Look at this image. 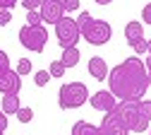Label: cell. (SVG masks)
I'll return each instance as SVG.
<instances>
[{
	"label": "cell",
	"mask_w": 151,
	"mask_h": 135,
	"mask_svg": "<svg viewBox=\"0 0 151 135\" xmlns=\"http://www.w3.org/2000/svg\"><path fill=\"white\" fill-rule=\"evenodd\" d=\"M77 24L82 29V36L91 46H103V44L110 41V36H113V29H110V24L106 22V19H93L89 12H79Z\"/></svg>",
	"instance_id": "obj_2"
},
{
	"label": "cell",
	"mask_w": 151,
	"mask_h": 135,
	"mask_svg": "<svg viewBox=\"0 0 151 135\" xmlns=\"http://www.w3.org/2000/svg\"><path fill=\"white\" fill-rule=\"evenodd\" d=\"M19 44L27 48V51H34V53H41L48 44V29L41 24V27H22L19 29Z\"/></svg>",
	"instance_id": "obj_5"
},
{
	"label": "cell",
	"mask_w": 151,
	"mask_h": 135,
	"mask_svg": "<svg viewBox=\"0 0 151 135\" xmlns=\"http://www.w3.org/2000/svg\"><path fill=\"white\" fill-rule=\"evenodd\" d=\"M149 135H151V128H149Z\"/></svg>",
	"instance_id": "obj_34"
},
{
	"label": "cell",
	"mask_w": 151,
	"mask_h": 135,
	"mask_svg": "<svg viewBox=\"0 0 151 135\" xmlns=\"http://www.w3.org/2000/svg\"><path fill=\"white\" fill-rule=\"evenodd\" d=\"M151 126V101L142 99L139 101V133H149Z\"/></svg>",
	"instance_id": "obj_13"
},
{
	"label": "cell",
	"mask_w": 151,
	"mask_h": 135,
	"mask_svg": "<svg viewBox=\"0 0 151 135\" xmlns=\"http://www.w3.org/2000/svg\"><path fill=\"white\" fill-rule=\"evenodd\" d=\"M41 17H43V22L46 24H58L60 19L65 17L67 7H65V0H43V5H41Z\"/></svg>",
	"instance_id": "obj_7"
},
{
	"label": "cell",
	"mask_w": 151,
	"mask_h": 135,
	"mask_svg": "<svg viewBox=\"0 0 151 135\" xmlns=\"http://www.w3.org/2000/svg\"><path fill=\"white\" fill-rule=\"evenodd\" d=\"M65 70H67V68L63 65V61H53L48 72H50V77H63V75H65Z\"/></svg>",
	"instance_id": "obj_19"
},
{
	"label": "cell",
	"mask_w": 151,
	"mask_h": 135,
	"mask_svg": "<svg viewBox=\"0 0 151 135\" xmlns=\"http://www.w3.org/2000/svg\"><path fill=\"white\" fill-rule=\"evenodd\" d=\"M89 75L93 77V80H108V75H110V70H108V63L103 61L101 55H93L91 61H89Z\"/></svg>",
	"instance_id": "obj_11"
},
{
	"label": "cell",
	"mask_w": 151,
	"mask_h": 135,
	"mask_svg": "<svg viewBox=\"0 0 151 135\" xmlns=\"http://www.w3.org/2000/svg\"><path fill=\"white\" fill-rule=\"evenodd\" d=\"M108 87L118 101H142L149 89V70L139 58H127L108 75Z\"/></svg>",
	"instance_id": "obj_1"
},
{
	"label": "cell",
	"mask_w": 151,
	"mask_h": 135,
	"mask_svg": "<svg viewBox=\"0 0 151 135\" xmlns=\"http://www.w3.org/2000/svg\"><path fill=\"white\" fill-rule=\"evenodd\" d=\"M3 133H5V130H0V135H3Z\"/></svg>",
	"instance_id": "obj_33"
},
{
	"label": "cell",
	"mask_w": 151,
	"mask_h": 135,
	"mask_svg": "<svg viewBox=\"0 0 151 135\" xmlns=\"http://www.w3.org/2000/svg\"><path fill=\"white\" fill-rule=\"evenodd\" d=\"M22 5H24V10H27V12H31V10H41L43 0H22Z\"/></svg>",
	"instance_id": "obj_22"
},
{
	"label": "cell",
	"mask_w": 151,
	"mask_h": 135,
	"mask_svg": "<svg viewBox=\"0 0 151 135\" xmlns=\"http://www.w3.org/2000/svg\"><path fill=\"white\" fill-rule=\"evenodd\" d=\"M144 65H146V70H149V75H151V51H149V58L144 61Z\"/></svg>",
	"instance_id": "obj_30"
},
{
	"label": "cell",
	"mask_w": 151,
	"mask_h": 135,
	"mask_svg": "<svg viewBox=\"0 0 151 135\" xmlns=\"http://www.w3.org/2000/svg\"><path fill=\"white\" fill-rule=\"evenodd\" d=\"M72 135H101V130H99V126H91L86 121H77L72 128Z\"/></svg>",
	"instance_id": "obj_15"
},
{
	"label": "cell",
	"mask_w": 151,
	"mask_h": 135,
	"mask_svg": "<svg viewBox=\"0 0 151 135\" xmlns=\"http://www.w3.org/2000/svg\"><path fill=\"white\" fill-rule=\"evenodd\" d=\"M86 99H91V96L84 82H67L60 87V94H58L60 109H79Z\"/></svg>",
	"instance_id": "obj_3"
},
{
	"label": "cell",
	"mask_w": 151,
	"mask_h": 135,
	"mask_svg": "<svg viewBox=\"0 0 151 135\" xmlns=\"http://www.w3.org/2000/svg\"><path fill=\"white\" fill-rule=\"evenodd\" d=\"M7 70H10V58H7L5 51H0V75L7 72Z\"/></svg>",
	"instance_id": "obj_23"
},
{
	"label": "cell",
	"mask_w": 151,
	"mask_h": 135,
	"mask_svg": "<svg viewBox=\"0 0 151 135\" xmlns=\"http://www.w3.org/2000/svg\"><path fill=\"white\" fill-rule=\"evenodd\" d=\"M125 41H127L129 46L144 41V24H142V22H127V24H125Z\"/></svg>",
	"instance_id": "obj_12"
},
{
	"label": "cell",
	"mask_w": 151,
	"mask_h": 135,
	"mask_svg": "<svg viewBox=\"0 0 151 135\" xmlns=\"http://www.w3.org/2000/svg\"><path fill=\"white\" fill-rule=\"evenodd\" d=\"M0 109H3L7 116H10V113L17 116V111L22 109V104H19V94H3V104H0Z\"/></svg>",
	"instance_id": "obj_14"
},
{
	"label": "cell",
	"mask_w": 151,
	"mask_h": 135,
	"mask_svg": "<svg viewBox=\"0 0 151 135\" xmlns=\"http://www.w3.org/2000/svg\"><path fill=\"white\" fill-rule=\"evenodd\" d=\"M60 61H63L65 68H74V65L79 63V48H77V46H72V48H63V58H60Z\"/></svg>",
	"instance_id": "obj_16"
},
{
	"label": "cell",
	"mask_w": 151,
	"mask_h": 135,
	"mask_svg": "<svg viewBox=\"0 0 151 135\" xmlns=\"http://www.w3.org/2000/svg\"><path fill=\"white\" fill-rule=\"evenodd\" d=\"M55 36H58V44H60L63 48L77 46L79 39H82V29H79V24H77V19L65 15L60 22L55 24Z\"/></svg>",
	"instance_id": "obj_4"
},
{
	"label": "cell",
	"mask_w": 151,
	"mask_h": 135,
	"mask_svg": "<svg viewBox=\"0 0 151 135\" xmlns=\"http://www.w3.org/2000/svg\"><path fill=\"white\" fill-rule=\"evenodd\" d=\"M48 80H50V72H48V70H36V75H34L36 87H46V85H48Z\"/></svg>",
	"instance_id": "obj_18"
},
{
	"label": "cell",
	"mask_w": 151,
	"mask_h": 135,
	"mask_svg": "<svg viewBox=\"0 0 151 135\" xmlns=\"http://www.w3.org/2000/svg\"><path fill=\"white\" fill-rule=\"evenodd\" d=\"M65 7H67V12L79 10V0H65Z\"/></svg>",
	"instance_id": "obj_27"
},
{
	"label": "cell",
	"mask_w": 151,
	"mask_h": 135,
	"mask_svg": "<svg viewBox=\"0 0 151 135\" xmlns=\"http://www.w3.org/2000/svg\"><path fill=\"white\" fill-rule=\"evenodd\" d=\"M89 101H91V106H93V109H99V111H103V113L115 111V106H118V99H115V94H113L110 89L93 92V96H91Z\"/></svg>",
	"instance_id": "obj_9"
},
{
	"label": "cell",
	"mask_w": 151,
	"mask_h": 135,
	"mask_svg": "<svg viewBox=\"0 0 151 135\" xmlns=\"http://www.w3.org/2000/svg\"><path fill=\"white\" fill-rule=\"evenodd\" d=\"M132 48H134V53H137V55H142V53H149V41H146V39H144V41H139V44H134V46H132Z\"/></svg>",
	"instance_id": "obj_24"
},
{
	"label": "cell",
	"mask_w": 151,
	"mask_h": 135,
	"mask_svg": "<svg viewBox=\"0 0 151 135\" xmlns=\"http://www.w3.org/2000/svg\"><path fill=\"white\" fill-rule=\"evenodd\" d=\"M17 72L19 75H29L31 72V61L29 58H19V61H17Z\"/></svg>",
	"instance_id": "obj_21"
},
{
	"label": "cell",
	"mask_w": 151,
	"mask_h": 135,
	"mask_svg": "<svg viewBox=\"0 0 151 135\" xmlns=\"http://www.w3.org/2000/svg\"><path fill=\"white\" fill-rule=\"evenodd\" d=\"M99 130H101V135H129V128L125 126V121L120 118L115 111H110V113L103 116Z\"/></svg>",
	"instance_id": "obj_8"
},
{
	"label": "cell",
	"mask_w": 151,
	"mask_h": 135,
	"mask_svg": "<svg viewBox=\"0 0 151 135\" xmlns=\"http://www.w3.org/2000/svg\"><path fill=\"white\" fill-rule=\"evenodd\" d=\"M142 19H144V24H151V3L144 5V10H142Z\"/></svg>",
	"instance_id": "obj_26"
},
{
	"label": "cell",
	"mask_w": 151,
	"mask_h": 135,
	"mask_svg": "<svg viewBox=\"0 0 151 135\" xmlns=\"http://www.w3.org/2000/svg\"><path fill=\"white\" fill-rule=\"evenodd\" d=\"M93 3H96V5H110L113 0H93Z\"/></svg>",
	"instance_id": "obj_31"
},
{
	"label": "cell",
	"mask_w": 151,
	"mask_h": 135,
	"mask_svg": "<svg viewBox=\"0 0 151 135\" xmlns=\"http://www.w3.org/2000/svg\"><path fill=\"white\" fill-rule=\"evenodd\" d=\"M19 89H22V75L17 70L10 68L7 72L0 75V92L3 94H19Z\"/></svg>",
	"instance_id": "obj_10"
},
{
	"label": "cell",
	"mask_w": 151,
	"mask_h": 135,
	"mask_svg": "<svg viewBox=\"0 0 151 135\" xmlns=\"http://www.w3.org/2000/svg\"><path fill=\"white\" fill-rule=\"evenodd\" d=\"M12 22V12L10 10H0V27H5Z\"/></svg>",
	"instance_id": "obj_25"
},
{
	"label": "cell",
	"mask_w": 151,
	"mask_h": 135,
	"mask_svg": "<svg viewBox=\"0 0 151 135\" xmlns=\"http://www.w3.org/2000/svg\"><path fill=\"white\" fill-rule=\"evenodd\" d=\"M27 24H29V27H41V24H43V17H41V12H39V10H31V12H27Z\"/></svg>",
	"instance_id": "obj_17"
},
{
	"label": "cell",
	"mask_w": 151,
	"mask_h": 135,
	"mask_svg": "<svg viewBox=\"0 0 151 135\" xmlns=\"http://www.w3.org/2000/svg\"><path fill=\"white\" fill-rule=\"evenodd\" d=\"M149 87H151V75H149Z\"/></svg>",
	"instance_id": "obj_32"
},
{
	"label": "cell",
	"mask_w": 151,
	"mask_h": 135,
	"mask_svg": "<svg viewBox=\"0 0 151 135\" xmlns=\"http://www.w3.org/2000/svg\"><path fill=\"white\" fill-rule=\"evenodd\" d=\"M17 5V0H0V10H12Z\"/></svg>",
	"instance_id": "obj_28"
},
{
	"label": "cell",
	"mask_w": 151,
	"mask_h": 135,
	"mask_svg": "<svg viewBox=\"0 0 151 135\" xmlns=\"http://www.w3.org/2000/svg\"><path fill=\"white\" fill-rule=\"evenodd\" d=\"M115 113L125 121L132 133H139V101H118Z\"/></svg>",
	"instance_id": "obj_6"
},
{
	"label": "cell",
	"mask_w": 151,
	"mask_h": 135,
	"mask_svg": "<svg viewBox=\"0 0 151 135\" xmlns=\"http://www.w3.org/2000/svg\"><path fill=\"white\" fill-rule=\"evenodd\" d=\"M34 118V111L29 109V106H22L19 111H17V121H22V123H29Z\"/></svg>",
	"instance_id": "obj_20"
},
{
	"label": "cell",
	"mask_w": 151,
	"mask_h": 135,
	"mask_svg": "<svg viewBox=\"0 0 151 135\" xmlns=\"http://www.w3.org/2000/svg\"><path fill=\"white\" fill-rule=\"evenodd\" d=\"M0 130H7V113L0 109Z\"/></svg>",
	"instance_id": "obj_29"
}]
</instances>
